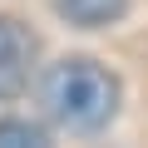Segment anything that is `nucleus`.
I'll return each mask as SVG.
<instances>
[{
	"label": "nucleus",
	"instance_id": "f257e3e1",
	"mask_svg": "<svg viewBox=\"0 0 148 148\" xmlns=\"http://www.w3.org/2000/svg\"><path fill=\"white\" fill-rule=\"evenodd\" d=\"M40 104L69 133H94L119 114V79L99 59H59L40 74Z\"/></svg>",
	"mask_w": 148,
	"mask_h": 148
},
{
	"label": "nucleus",
	"instance_id": "f03ea898",
	"mask_svg": "<svg viewBox=\"0 0 148 148\" xmlns=\"http://www.w3.org/2000/svg\"><path fill=\"white\" fill-rule=\"evenodd\" d=\"M35 64V35L15 15H0V99H15Z\"/></svg>",
	"mask_w": 148,
	"mask_h": 148
},
{
	"label": "nucleus",
	"instance_id": "7ed1b4c3",
	"mask_svg": "<svg viewBox=\"0 0 148 148\" xmlns=\"http://www.w3.org/2000/svg\"><path fill=\"white\" fill-rule=\"evenodd\" d=\"M54 10L69 25H79V30H104V25L123 20L128 0H54Z\"/></svg>",
	"mask_w": 148,
	"mask_h": 148
},
{
	"label": "nucleus",
	"instance_id": "20e7f679",
	"mask_svg": "<svg viewBox=\"0 0 148 148\" xmlns=\"http://www.w3.org/2000/svg\"><path fill=\"white\" fill-rule=\"evenodd\" d=\"M0 148H49V133L30 119H0Z\"/></svg>",
	"mask_w": 148,
	"mask_h": 148
}]
</instances>
